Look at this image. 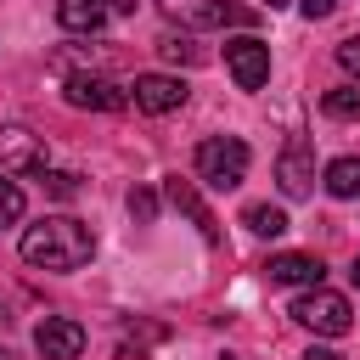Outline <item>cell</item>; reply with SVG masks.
Returning <instances> with one entry per match:
<instances>
[{"label":"cell","instance_id":"cell-1","mask_svg":"<svg viewBox=\"0 0 360 360\" xmlns=\"http://www.w3.org/2000/svg\"><path fill=\"white\" fill-rule=\"evenodd\" d=\"M90 253H96V236H90V225L84 219H73V214H45L39 225H28L22 231V259L34 264V270H79V264H90Z\"/></svg>","mask_w":360,"mask_h":360},{"label":"cell","instance_id":"cell-2","mask_svg":"<svg viewBox=\"0 0 360 360\" xmlns=\"http://www.w3.org/2000/svg\"><path fill=\"white\" fill-rule=\"evenodd\" d=\"M248 163H253V152H248L242 135H208L197 146V180L214 186V191H236L248 180Z\"/></svg>","mask_w":360,"mask_h":360},{"label":"cell","instance_id":"cell-3","mask_svg":"<svg viewBox=\"0 0 360 360\" xmlns=\"http://www.w3.org/2000/svg\"><path fill=\"white\" fill-rule=\"evenodd\" d=\"M292 321L309 326V332H321V338H343V332L354 326V309H349V298L332 292V287H304V292L292 298Z\"/></svg>","mask_w":360,"mask_h":360},{"label":"cell","instance_id":"cell-4","mask_svg":"<svg viewBox=\"0 0 360 360\" xmlns=\"http://www.w3.org/2000/svg\"><path fill=\"white\" fill-rule=\"evenodd\" d=\"M62 96H68V107H84V112H124L129 107V84H118L107 73H68Z\"/></svg>","mask_w":360,"mask_h":360},{"label":"cell","instance_id":"cell-5","mask_svg":"<svg viewBox=\"0 0 360 360\" xmlns=\"http://www.w3.org/2000/svg\"><path fill=\"white\" fill-rule=\"evenodd\" d=\"M225 68H231V79H236L242 90H259V84L270 79V45L253 39V34L225 39Z\"/></svg>","mask_w":360,"mask_h":360},{"label":"cell","instance_id":"cell-6","mask_svg":"<svg viewBox=\"0 0 360 360\" xmlns=\"http://www.w3.org/2000/svg\"><path fill=\"white\" fill-rule=\"evenodd\" d=\"M276 186H281V197H309L315 191V152H309V141H287L281 146V158H276Z\"/></svg>","mask_w":360,"mask_h":360},{"label":"cell","instance_id":"cell-7","mask_svg":"<svg viewBox=\"0 0 360 360\" xmlns=\"http://www.w3.org/2000/svg\"><path fill=\"white\" fill-rule=\"evenodd\" d=\"M6 169H22V174H39L45 169V141L22 124H0V174Z\"/></svg>","mask_w":360,"mask_h":360},{"label":"cell","instance_id":"cell-8","mask_svg":"<svg viewBox=\"0 0 360 360\" xmlns=\"http://www.w3.org/2000/svg\"><path fill=\"white\" fill-rule=\"evenodd\" d=\"M129 101H135L141 112H174V107H186V84H180L174 73H141V79L129 84Z\"/></svg>","mask_w":360,"mask_h":360},{"label":"cell","instance_id":"cell-9","mask_svg":"<svg viewBox=\"0 0 360 360\" xmlns=\"http://www.w3.org/2000/svg\"><path fill=\"white\" fill-rule=\"evenodd\" d=\"M34 343H39L45 360H79V349H84V326L68 321V315H45V321L34 326Z\"/></svg>","mask_w":360,"mask_h":360},{"label":"cell","instance_id":"cell-10","mask_svg":"<svg viewBox=\"0 0 360 360\" xmlns=\"http://www.w3.org/2000/svg\"><path fill=\"white\" fill-rule=\"evenodd\" d=\"M264 276H270L276 287H321L326 264H321L315 253H276V259L264 264Z\"/></svg>","mask_w":360,"mask_h":360},{"label":"cell","instance_id":"cell-11","mask_svg":"<svg viewBox=\"0 0 360 360\" xmlns=\"http://www.w3.org/2000/svg\"><path fill=\"white\" fill-rule=\"evenodd\" d=\"M169 202H174V208H180V214H186L208 242H219V225H214V214H208V202L197 197V186H191V180H169Z\"/></svg>","mask_w":360,"mask_h":360},{"label":"cell","instance_id":"cell-12","mask_svg":"<svg viewBox=\"0 0 360 360\" xmlns=\"http://www.w3.org/2000/svg\"><path fill=\"white\" fill-rule=\"evenodd\" d=\"M163 17L186 22V28H219L225 22V0H163Z\"/></svg>","mask_w":360,"mask_h":360},{"label":"cell","instance_id":"cell-13","mask_svg":"<svg viewBox=\"0 0 360 360\" xmlns=\"http://www.w3.org/2000/svg\"><path fill=\"white\" fill-rule=\"evenodd\" d=\"M56 22L68 34H96L107 22V0H56Z\"/></svg>","mask_w":360,"mask_h":360},{"label":"cell","instance_id":"cell-14","mask_svg":"<svg viewBox=\"0 0 360 360\" xmlns=\"http://www.w3.org/2000/svg\"><path fill=\"white\" fill-rule=\"evenodd\" d=\"M158 51H163V62H180V68H197V62H208V51H202L191 34H163V39H158Z\"/></svg>","mask_w":360,"mask_h":360},{"label":"cell","instance_id":"cell-15","mask_svg":"<svg viewBox=\"0 0 360 360\" xmlns=\"http://www.w3.org/2000/svg\"><path fill=\"white\" fill-rule=\"evenodd\" d=\"M242 225H248L253 236H281V231H287V214L270 208V202H248V208H242Z\"/></svg>","mask_w":360,"mask_h":360},{"label":"cell","instance_id":"cell-16","mask_svg":"<svg viewBox=\"0 0 360 360\" xmlns=\"http://www.w3.org/2000/svg\"><path fill=\"white\" fill-rule=\"evenodd\" d=\"M326 191H332V197H360V158L326 163Z\"/></svg>","mask_w":360,"mask_h":360},{"label":"cell","instance_id":"cell-17","mask_svg":"<svg viewBox=\"0 0 360 360\" xmlns=\"http://www.w3.org/2000/svg\"><path fill=\"white\" fill-rule=\"evenodd\" d=\"M321 112L326 118H360V84H338L321 96Z\"/></svg>","mask_w":360,"mask_h":360},{"label":"cell","instance_id":"cell-18","mask_svg":"<svg viewBox=\"0 0 360 360\" xmlns=\"http://www.w3.org/2000/svg\"><path fill=\"white\" fill-rule=\"evenodd\" d=\"M39 186L56 197V202H68V197H79V174H68V169H39Z\"/></svg>","mask_w":360,"mask_h":360},{"label":"cell","instance_id":"cell-19","mask_svg":"<svg viewBox=\"0 0 360 360\" xmlns=\"http://www.w3.org/2000/svg\"><path fill=\"white\" fill-rule=\"evenodd\" d=\"M22 219V186L0 174V225H17Z\"/></svg>","mask_w":360,"mask_h":360},{"label":"cell","instance_id":"cell-20","mask_svg":"<svg viewBox=\"0 0 360 360\" xmlns=\"http://www.w3.org/2000/svg\"><path fill=\"white\" fill-rule=\"evenodd\" d=\"M129 214H135L141 225H152V219H158V191H146V186H135V191H129Z\"/></svg>","mask_w":360,"mask_h":360},{"label":"cell","instance_id":"cell-21","mask_svg":"<svg viewBox=\"0 0 360 360\" xmlns=\"http://www.w3.org/2000/svg\"><path fill=\"white\" fill-rule=\"evenodd\" d=\"M338 62H343V68H349V73L360 79V34H349V39L338 45Z\"/></svg>","mask_w":360,"mask_h":360},{"label":"cell","instance_id":"cell-22","mask_svg":"<svg viewBox=\"0 0 360 360\" xmlns=\"http://www.w3.org/2000/svg\"><path fill=\"white\" fill-rule=\"evenodd\" d=\"M304 6V17H332L338 11V0H298Z\"/></svg>","mask_w":360,"mask_h":360},{"label":"cell","instance_id":"cell-23","mask_svg":"<svg viewBox=\"0 0 360 360\" xmlns=\"http://www.w3.org/2000/svg\"><path fill=\"white\" fill-rule=\"evenodd\" d=\"M107 11H118V17H129V11H135V0H107Z\"/></svg>","mask_w":360,"mask_h":360},{"label":"cell","instance_id":"cell-24","mask_svg":"<svg viewBox=\"0 0 360 360\" xmlns=\"http://www.w3.org/2000/svg\"><path fill=\"white\" fill-rule=\"evenodd\" d=\"M304 360H343V354H338V349H309Z\"/></svg>","mask_w":360,"mask_h":360},{"label":"cell","instance_id":"cell-25","mask_svg":"<svg viewBox=\"0 0 360 360\" xmlns=\"http://www.w3.org/2000/svg\"><path fill=\"white\" fill-rule=\"evenodd\" d=\"M349 276H354V287H360V259H354V270H349Z\"/></svg>","mask_w":360,"mask_h":360},{"label":"cell","instance_id":"cell-26","mask_svg":"<svg viewBox=\"0 0 360 360\" xmlns=\"http://www.w3.org/2000/svg\"><path fill=\"white\" fill-rule=\"evenodd\" d=\"M0 360H17V354H11V349H0Z\"/></svg>","mask_w":360,"mask_h":360},{"label":"cell","instance_id":"cell-27","mask_svg":"<svg viewBox=\"0 0 360 360\" xmlns=\"http://www.w3.org/2000/svg\"><path fill=\"white\" fill-rule=\"evenodd\" d=\"M6 321H11V315H6V304H0V326H6Z\"/></svg>","mask_w":360,"mask_h":360},{"label":"cell","instance_id":"cell-28","mask_svg":"<svg viewBox=\"0 0 360 360\" xmlns=\"http://www.w3.org/2000/svg\"><path fill=\"white\" fill-rule=\"evenodd\" d=\"M264 6H287V0H264Z\"/></svg>","mask_w":360,"mask_h":360},{"label":"cell","instance_id":"cell-29","mask_svg":"<svg viewBox=\"0 0 360 360\" xmlns=\"http://www.w3.org/2000/svg\"><path fill=\"white\" fill-rule=\"evenodd\" d=\"M225 360H231V354H225Z\"/></svg>","mask_w":360,"mask_h":360}]
</instances>
